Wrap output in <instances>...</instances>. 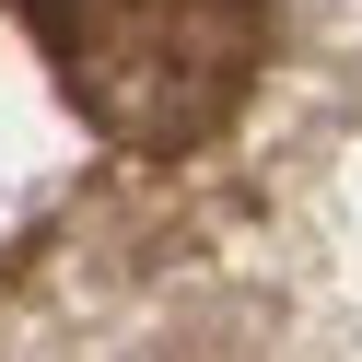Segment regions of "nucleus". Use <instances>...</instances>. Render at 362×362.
Listing matches in <instances>:
<instances>
[{"label": "nucleus", "mask_w": 362, "mask_h": 362, "mask_svg": "<svg viewBox=\"0 0 362 362\" xmlns=\"http://www.w3.org/2000/svg\"><path fill=\"white\" fill-rule=\"evenodd\" d=\"M24 35L71 117L141 164H187L269 71V0H24Z\"/></svg>", "instance_id": "nucleus-1"}]
</instances>
